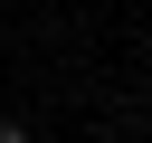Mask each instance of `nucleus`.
Returning <instances> with one entry per match:
<instances>
[{
    "label": "nucleus",
    "instance_id": "obj_1",
    "mask_svg": "<svg viewBox=\"0 0 152 143\" xmlns=\"http://www.w3.org/2000/svg\"><path fill=\"white\" fill-rule=\"evenodd\" d=\"M0 143H38V133H28V124H10V114H0Z\"/></svg>",
    "mask_w": 152,
    "mask_h": 143
}]
</instances>
